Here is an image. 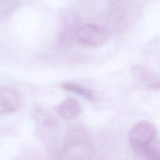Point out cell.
<instances>
[{
    "instance_id": "cell-1",
    "label": "cell",
    "mask_w": 160,
    "mask_h": 160,
    "mask_svg": "<svg viewBox=\"0 0 160 160\" xmlns=\"http://www.w3.org/2000/svg\"><path fill=\"white\" fill-rule=\"evenodd\" d=\"M94 148L88 138L82 131L70 132L56 155L57 160H91Z\"/></svg>"
},
{
    "instance_id": "cell-2",
    "label": "cell",
    "mask_w": 160,
    "mask_h": 160,
    "mask_svg": "<svg viewBox=\"0 0 160 160\" xmlns=\"http://www.w3.org/2000/svg\"><path fill=\"white\" fill-rule=\"evenodd\" d=\"M128 139L132 149L139 155L147 148L158 143L157 129L152 122L141 121L129 130Z\"/></svg>"
},
{
    "instance_id": "cell-3",
    "label": "cell",
    "mask_w": 160,
    "mask_h": 160,
    "mask_svg": "<svg viewBox=\"0 0 160 160\" xmlns=\"http://www.w3.org/2000/svg\"><path fill=\"white\" fill-rule=\"evenodd\" d=\"M108 29L101 25L84 24L78 28L76 38L80 43L87 46H96L104 43L110 37Z\"/></svg>"
},
{
    "instance_id": "cell-4",
    "label": "cell",
    "mask_w": 160,
    "mask_h": 160,
    "mask_svg": "<svg viewBox=\"0 0 160 160\" xmlns=\"http://www.w3.org/2000/svg\"><path fill=\"white\" fill-rule=\"evenodd\" d=\"M32 118L37 127L41 132L52 134L59 127V123L56 117L49 111L40 106H36L32 110Z\"/></svg>"
},
{
    "instance_id": "cell-5",
    "label": "cell",
    "mask_w": 160,
    "mask_h": 160,
    "mask_svg": "<svg viewBox=\"0 0 160 160\" xmlns=\"http://www.w3.org/2000/svg\"><path fill=\"white\" fill-rule=\"evenodd\" d=\"M21 99L18 92L10 88L0 89V116L16 111Z\"/></svg>"
},
{
    "instance_id": "cell-6",
    "label": "cell",
    "mask_w": 160,
    "mask_h": 160,
    "mask_svg": "<svg viewBox=\"0 0 160 160\" xmlns=\"http://www.w3.org/2000/svg\"><path fill=\"white\" fill-rule=\"evenodd\" d=\"M133 77L141 83L148 84V88L154 90L159 89V79L156 74L146 67L135 65L131 68Z\"/></svg>"
},
{
    "instance_id": "cell-7",
    "label": "cell",
    "mask_w": 160,
    "mask_h": 160,
    "mask_svg": "<svg viewBox=\"0 0 160 160\" xmlns=\"http://www.w3.org/2000/svg\"><path fill=\"white\" fill-rule=\"evenodd\" d=\"M81 112L79 102L74 98H68L56 108L57 114L62 119L71 120L77 118Z\"/></svg>"
},
{
    "instance_id": "cell-8",
    "label": "cell",
    "mask_w": 160,
    "mask_h": 160,
    "mask_svg": "<svg viewBox=\"0 0 160 160\" xmlns=\"http://www.w3.org/2000/svg\"><path fill=\"white\" fill-rule=\"evenodd\" d=\"M61 86L64 89L69 92H72L73 93L81 96L89 101H94L95 100L96 98L94 93L90 89L86 88L78 84L72 82H66L62 83Z\"/></svg>"
},
{
    "instance_id": "cell-9",
    "label": "cell",
    "mask_w": 160,
    "mask_h": 160,
    "mask_svg": "<svg viewBox=\"0 0 160 160\" xmlns=\"http://www.w3.org/2000/svg\"><path fill=\"white\" fill-rule=\"evenodd\" d=\"M16 0H0V16L9 14L14 8Z\"/></svg>"
}]
</instances>
